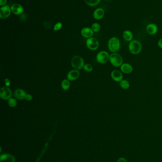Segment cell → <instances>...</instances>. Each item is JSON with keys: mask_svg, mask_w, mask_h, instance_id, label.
I'll use <instances>...</instances> for the list:
<instances>
[{"mask_svg": "<svg viewBox=\"0 0 162 162\" xmlns=\"http://www.w3.org/2000/svg\"><path fill=\"white\" fill-rule=\"evenodd\" d=\"M7 3V0H0V5H4Z\"/></svg>", "mask_w": 162, "mask_h": 162, "instance_id": "cell-29", "label": "cell"}, {"mask_svg": "<svg viewBox=\"0 0 162 162\" xmlns=\"http://www.w3.org/2000/svg\"><path fill=\"white\" fill-rule=\"evenodd\" d=\"M15 157L10 154L1 155L0 157V162H15Z\"/></svg>", "mask_w": 162, "mask_h": 162, "instance_id": "cell-13", "label": "cell"}, {"mask_svg": "<svg viewBox=\"0 0 162 162\" xmlns=\"http://www.w3.org/2000/svg\"><path fill=\"white\" fill-rule=\"evenodd\" d=\"M96 58L99 63H107L110 60V55L107 51H101L97 54Z\"/></svg>", "mask_w": 162, "mask_h": 162, "instance_id": "cell-5", "label": "cell"}, {"mask_svg": "<svg viewBox=\"0 0 162 162\" xmlns=\"http://www.w3.org/2000/svg\"><path fill=\"white\" fill-rule=\"evenodd\" d=\"M100 25L99 24V23H94L92 24V30L94 32H99L100 30Z\"/></svg>", "mask_w": 162, "mask_h": 162, "instance_id": "cell-23", "label": "cell"}, {"mask_svg": "<svg viewBox=\"0 0 162 162\" xmlns=\"http://www.w3.org/2000/svg\"><path fill=\"white\" fill-rule=\"evenodd\" d=\"M11 8L8 5H4L0 8V18L6 19L11 14Z\"/></svg>", "mask_w": 162, "mask_h": 162, "instance_id": "cell-8", "label": "cell"}, {"mask_svg": "<svg viewBox=\"0 0 162 162\" xmlns=\"http://www.w3.org/2000/svg\"><path fill=\"white\" fill-rule=\"evenodd\" d=\"M62 24L61 22H58L56 23L54 27V30L55 31H58L59 30H61L62 28Z\"/></svg>", "mask_w": 162, "mask_h": 162, "instance_id": "cell-25", "label": "cell"}, {"mask_svg": "<svg viewBox=\"0 0 162 162\" xmlns=\"http://www.w3.org/2000/svg\"><path fill=\"white\" fill-rule=\"evenodd\" d=\"M104 15H105V11L104 9L102 8L97 9L94 12V17L97 20H99L102 19Z\"/></svg>", "mask_w": 162, "mask_h": 162, "instance_id": "cell-16", "label": "cell"}, {"mask_svg": "<svg viewBox=\"0 0 162 162\" xmlns=\"http://www.w3.org/2000/svg\"><path fill=\"white\" fill-rule=\"evenodd\" d=\"M108 48L112 53H116L120 48L119 39L116 37L110 38L108 42Z\"/></svg>", "mask_w": 162, "mask_h": 162, "instance_id": "cell-2", "label": "cell"}, {"mask_svg": "<svg viewBox=\"0 0 162 162\" xmlns=\"http://www.w3.org/2000/svg\"><path fill=\"white\" fill-rule=\"evenodd\" d=\"M158 46L160 49H162V38L158 41Z\"/></svg>", "mask_w": 162, "mask_h": 162, "instance_id": "cell-30", "label": "cell"}, {"mask_svg": "<svg viewBox=\"0 0 162 162\" xmlns=\"http://www.w3.org/2000/svg\"><path fill=\"white\" fill-rule=\"evenodd\" d=\"M61 86L63 90H68L70 87V82L69 80L64 79L62 81L61 84Z\"/></svg>", "mask_w": 162, "mask_h": 162, "instance_id": "cell-19", "label": "cell"}, {"mask_svg": "<svg viewBox=\"0 0 162 162\" xmlns=\"http://www.w3.org/2000/svg\"><path fill=\"white\" fill-rule=\"evenodd\" d=\"M8 103L9 106L14 108V107H16L17 105V101L15 99L11 98L10 99H9Z\"/></svg>", "mask_w": 162, "mask_h": 162, "instance_id": "cell-22", "label": "cell"}, {"mask_svg": "<svg viewBox=\"0 0 162 162\" xmlns=\"http://www.w3.org/2000/svg\"><path fill=\"white\" fill-rule=\"evenodd\" d=\"M71 64L75 69L79 70L82 69L84 65V60L79 55H76L72 58Z\"/></svg>", "mask_w": 162, "mask_h": 162, "instance_id": "cell-4", "label": "cell"}, {"mask_svg": "<svg viewBox=\"0 0 162 162\" xmlns=\"http://www.w3.org/2000/svg\"><path fill=\"white\" fill-rule=\"evenodd\" d=\"M110 62L112 65L116 68H119L123 63V57L118 53H113L110 55Z\"/></svg>", "mask_w": 162, "mask_h": 162, "instance_id": "cell-3", "label": "cell"}, {"mask_svg": "<svg viewBox=\"0 0 162 162\" xmlns=\"http://www.w3.org/2000/svg\"><path fill=\"white\" fill-rule=\"evenodd\" d=\"M120 86L123 89H128L130 87L129 82L127 80L123 79L120 82Z\"/></svg>", "mask_w": 162, "mask_h": 162, "instance_id": "cell-20", "label": "cell"}, {"mask_svg": "<svg viewBox=\"0 0 162 162\" xmlns=\"http://www.w3.org/2000/svg\"><path fill=\"white\" fill-rule=\"evenodd\" d=\"M11 11L15 15H20L23 12V8L20 4L15 3L11 7Z\"/></svg>", "mask_w": 162, "mask_h": 162, "instance_id": "cell-11", "label": "cell"}, {"mask_svg": "<svg viewBox=\"0 0 162 162\" xmlns=\"http://www.w3.org/2000/svg\"><path fill=\"white\" fill-rule=\"evenodd\" d=\"M4 83L6 86L8 87L10 86V85L11 84V81L9 79L6 78L4 80Z\"/></svg>", "mask_w": 162, "mask_h": 162, "instance_id": "cell-26", "label": "cell"}, {"mask_svg": "<svg viewBox=\"0 0 162 162\" xmlns=\"http://www.w3.org/2000/svg\"><path fill=\"white\" fill-rule=\"evenodd\" d=\"M80 75L79 71L76 69L72 70L68 73L67 74V78L69 81H74L78 78Z\"/></svg>", "mask_w": 162, "mask_h": 162, "instance_id": "cell-12", "label": "cell"}, {"mask_svg": "<svg viewBox=\"0 0 162 162\" xmlns=\"http://www.w3.org/2000/svg\"><path fill=\"white\" fill-rule=\"evenodd\" d=\"M128 48L131 54L133 55H137L142 51V44L138 41L133 40L130 42Z\"/></svg>", "mask_w": 162, "mask_h": 162, "instance_id": "cell-1", "label": "cell"}, {"mask_svg": "<svg viewBox=\"0 0 162 162\" xmlns=\"http://www.w3.org/2000/svg\"><path fill=\"white\" fill-rule=\"evenodd\" d=\"M87 47L91 50H96L99 47V42L97 39L94 38H88L86 41Z\"/></svg>", "mask_w": 162, "mask_h": 162, "instance_id": "cell-6", "label": "cell"}, {"mask_svg": "<svg viewBox=\"0 0 162 162\" xmlns=\"http://www.w3.org/2000/svg\"><path fill=\"white\" fill-rule=\"evenodd\" d=\"M120 70L122 73L129 74L132 72L133 68L130 64L128 63H123L120 66Z\"/></svg>", "mask_w": 162, "mask_h": 162, "instance_id": "cell-14", "label": "cell"}, {"mask_svg": "<svg viewBox=\"0 0 162 162\" xmlns=\"http://www.w3.org/2000/svg\"><path fill=\"white\" fill-rule=\"evenodd\" d=\"M105 1H110V0H105Z\"/></svg>", "mask_w": 162, "mask_h": 162, "instance_id": "cell-31", "label": "cell"}, {"mask_svg": "<svg viewBox=\"0 0 162 162\" xmlns=\"http://www.w3.org/2000/svg\"><path fill=\"white\" fill-rule=\"evenodd\" d=\"M111 76L112 79L116 82H120L123 80V74L119 70H114L112 71Z\"/></svg>", "mask_w": 162, "mask_h": 162, "instance_id": "cell-9", "label": "cell"}, {"mask_svg": "<svg viewBox=\"0 0 162 162\" xmlns=\"http://www.w3.org/2000/svg\"><path fill=\"white\" fill-rule=\"evenodd\" d=\"M123 37L125 41H132L133 35L131 31H130L129 30H126L123 32Z\"/></svg>", "mask_w": 162, "mask_h": 162, "instance_id": "cell-18", "label": "cell"}, {"mask_svg": "<svg viewBox=\"0 0 162 162\" xmlns=\"http://www.w3.org/2000/svg\"><path fill=\"white\" fill-rule=\"evenodd\" d=\"M33 96L30 94H27L26 95L25 99L28 101H31L33 100Z\"/></svg>", "mask_w": 162, "mask_h": 162, "instance_id": "cell-27", "label": "cell"}, {"mask_svg": "<svg viewBox=\"0 0 162 162\" xmlns=\"http://www.w3.org/2000/svg\"><path fill=\"white\" fill-rule=\"evenodd\" d=\"M94 31L92 29L89 28H85L81 30V35L83 36L86 38H91V36L93 35Z\"/></svg>", "mask_w": 162, "mask_h": 162, "instance_id": "cell-17", "label": "cell"}, {"mask_svg": "<svg viewBox=\"0 0 162 162\" xmlns=\"http://www.w3.org/2000/svg\"><path fill=\"white\" fill-rule=\"evenodd\" d=\"M146 30L147 33L150 35H154L157 34L158 31V27L154 23L149 24L146 28Z\"/></svg>", "mask_w": 162, "mask_h": 162, "instance_id": "cell-10", "label": "cell"}, {"mask_svg": "<svg viewBox=\"0 0 162 162\" xmlns=\"http://www.w3.org/2000/svg\"><path fill=\"white\" fill-rule=\"evenodd\" d=\"M26 92L23 90L21 89H17L14 92V96L16 99L19 100H23L25 99L26 95Z\"/></svg>", "mask_w": 162, "mask_h": 162, "instance_id": "cell-15", "label": "cell"}, {"mask_svg": "<svg viewBox=\"0 0 162 162\" xmlns=\"http://www.w3.org/2000/svg\"><path fill=\"white\" fill-rule=\"evenodd\" d=\"M83 68L86 72H91L93 70V67H92V65L88 64V63H86L84 65Z\"/></svg>", "mask_w": 162, "mask_h": 162, "instance_id": "cell-24", "label": "cell"}, {"mask_svg": "<svg viewBox=\"0 0 162 162\" xmlns=\"http://www.w3.org/2000/svg\"><path fill=\"white\" fill-rule=\"evenodd\" d=\"M12 95L11 90L8 87H3L0 90V97L3 100H8Z\"/></svg>", "mask_w": 162, "mask_h": 162, "instance_id": "cell-7", "label": "cell"}, {"mask_svg": "<svg viewBox=\"0 0 162 162\" xmlns=\"http://www.w3.org/2000/svg\"><path fill=\"white\" fill-rule=\"evenodd\" d=\"M117 162H127V161L126 158L121 157V158H120L118 160Z\"/></svg>", "mask_w": 162, "mask_h": 162, "instance_id": "cell-28", "label": "cell"}, {"mask_svg": "<svg viewBox=\"0 0 162 162\" xmlns=\"http://www.w3.org/2000/svg\"><path fill=\"white\" fill-rule=\"evenodd\" d=\"M86 3L91 6H95L100 3V0H85Z\"/></svg>", "mask_w": 162, "mask_h": 162, "instance_id": "cell-21", "label": "cell"}]
</instances>
